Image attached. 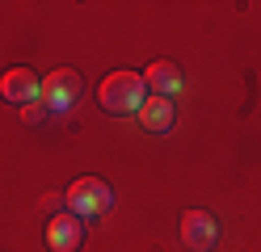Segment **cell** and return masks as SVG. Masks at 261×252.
<instances>
[{
	"label": "cell",
	"mask_w": 261,
	"mask_h": 252,
	"mask_svg": "<svg viewBox=\"0 0 261 252\" xmlns=\"http://www.w3.org/2000/svg\"><path fill=\"white\" fill-rule=\"evenodd\" d=\"M143 97H148V84H143V76H139V72H126V67L110 72V76L101 80V89H97V101H101V109L114 114V118L139 114Z\"/></svg>",
	"instance_id": "6da1fadb"
},
{
	"label": "cell",
	"mask_w": 261,
	"mask_h": 252,
	"mask_svg": "<svg viewBox=\"0 0 261 252\" xmlns=\"http://www.w3.org/2000/svg\"><path fill=\"white\" fill-rule=\"evenodd\" d=\"M114 206V189L101 181V177H80L72 189H68V210L72 214H106Z\"/></svg>",
	"instance_id": "7a4b0ae2"
},
{
	"label": "cell",
	"mask_w": 261,
	"mask_h": 252,
	"mask_svg": "<svg viewBox=\"0 0 261 252\" xmlns=\"http://www.w3.org/2000/svg\"><path fill=\"white\" fill-rule=\"evenodd\" d=\"M76 97H80V72H76V67H55L51 76H42L38 101L46 109H72Z\"/></svg>",
	"instance_id": "3957f363"
},
{
	"label": "cell",
	"mask_w": 261,
	"mask_h": 252,
	"mask_svg": "<svg viewBox=\"0 0 261 252\" xmlns=\"http://www.w3.org/2000/svg\"><path fill=\"white\" fill-rule=\"evenodd\" d=\"M181 244L194 248V252H211L219 244V223H215V214L202 210V206H194L181 214Z\"/></svg>",
	"instance_id": "277c9868"
},
{
	"label": "cell",
	"mask_w": 261,
	"mask_h": 252,
	"mask_svg": "<svg viewBox=\"0 0 261 252\" xmlns=\"http://www.w3.org/2000/svg\"><path fill=\"white\" fill-rule=\"evenodd\" d=\"M80 244H85V223H80V214L63 210V214H55L51 223H46V248L51 252H76Z\"/></svg>",
	"instance_id": "5b68a950"
},
{
	"label": "cell",
	"mask_w": 261,
	"mask_h": 252,
	"mask_svg": "<svg viewBox=\"0 0 261 252\" xmlns=\"http://www.w3.org/2000/svg\"><path fill=\"white\" fill-rule=\"evenodd\" d=\"M38 93H42V80L30 67H9L0 76V97L13 101V105H30V101H38Z\"/></svg>",
	"instance_id": "8992f818"
},
{
	"label": "cell",
	"mask_w": 261,
	"mask_h": 252,
	"mask_svg": "<svg viewBox=\"0 0 261 252\" xmlns=\"http://www.w3.org/2000/svg\"><path fill=\"white\" fill-rule=\"evenodd\" d=\"M139 122L148 126V130H156V134H165V130H173V122H177V109H173V97H143V105H139Z\"/></svg>",
	"instance_id": "52a82bcc"
},
{
	"label": "cell",
	"mask_w": 261,
	"mask_h": 252,
	"mask_svg": "<svg viewBox=\"0 0 261 252\" xmlns=\"http://www.w3.org/2000/svg\"><path fill=\"white\" fill-rule=\"evenodd\" d=\"M139 76H143L148 89H156V97H173L181 89V67L173 59H156V63H148V72H139Z\"/></svg>",
	"instance_id": "ba28073f"
},
{
	"label": "cell",
	"mask_w": 261,
	"mask_h": 252,
	"mask_svg": "<svg viewBox=\"0 0 261 252\" xmlns=\"http://www.w3.org/2000/svg\"><path fill=\"white\" fill-rule=\"evenodd\" d=\"M42 118H46V105H42V101H30V105L21 109V122H25V126H38Z\"/></svg>",
	"instance_id": "9c48e42d"
}]
</instances>
